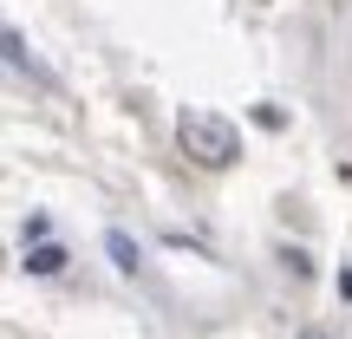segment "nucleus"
Masks as SVG:
<instances>
[{
  "mask_svg": "<svg viewBox=\"0 0 352 339\" xmlns=\"http://www.w3.org/2000/svg\"><path fill=\"white\" fill-rule=\"evenodd\" d=\"M176 144H183V157H196L202 170L241 164V131L228 124L222 111H183L176 118Z\"/></svg>",
  "mask_w": 352,
  "mask_h": 339,
  "instance_id": "nucleus-1",
  "label": "nucleus"
},
{
  "mask_svg": "<svg viewBox=\"0 0 352 339\" xmlns=\"http://www.w3.org/2000/svg\"><path fill=\"white\" fill-rule=\"evenodd\" d=\"M104 254H111V261L124 267V274H138V261H144V248L124 235V228H104Z\"/></svg>",
  "mask_w": 352,
  "mask_h": 339,
  "instance_id": "nucleus-2",
  "label": "nucleus"
},
{
  "mask_svg": "<svg viewBox=\"0 0 352 339\" xmlns=\"http://www.w3.org/2000/svg\"><path fill=\"white\" fill-rule=\"evenodd\" d=\"M65 261H72V254H65L59 241H39V248H26V274H59Z\"/></svg>",
  "mask_w": 352,
  "mask_h": 339,
  "instance_id": "nucleus-3",
  "label": "nucleus"
},
{
  "mask_svg": "<svg viewBox=\"0 0 352 339\" xmlns=\"http://www.w3.org/2000/svg\"><path fill=\"white\" fill-rule=\"evenodd\" d=\"M0 46H7V65H13V72H39L33 52H26V33H20V26H7V33H0Z\"/></svg>",
  "mask_w": 352,
  "mask_h": 339,
  "instance_id": "nucleus-4",
  "label": "nucleus"
},
{
  "mask_svg": "<svg viewBox=\"0 0 352 339\" xmlns=\"http://www.w3.org/2000/svg\"><path fill=\"white\" fill-rule=\"evenodd\" d=\"M39 241H52V215H26V248H39Z\"/></svg>",
  "mask_w": 352,
  "mask_h": 339,
  "instance_id": "nucleus-5",
  "label": "nucleus"
},
{
  "mask_svg": "<svg viewBox=\"0 0 352 339\" xmlns=\"http://www.w3.org/2000/svg\"><path fill=\"white\" fill-rule=\"evenodd\" d=\"M333 287H340V300H352V267H340V281H333Z\"/></svg>",
  "mask_w": 352,
  "mask_h": 339,
  "instance_id": "nucleus-6",
  "label": "nucleus"
},
{
  "mask_svg": "<svg viewBox=\"0 0 352 339\" xmlns=\"http://www.w3.org/2000/svg\"><path fill=\"white\" fill-rule=\"evenodd\" d=\"M294 339H327V333H320V327H300V333H294Z\"/></svg>",
  "mask_w": 352,
  "mask_h": 339,
  "instance_id": "nucleus-7",
  "label": "nucleus"
}]
</instances>
